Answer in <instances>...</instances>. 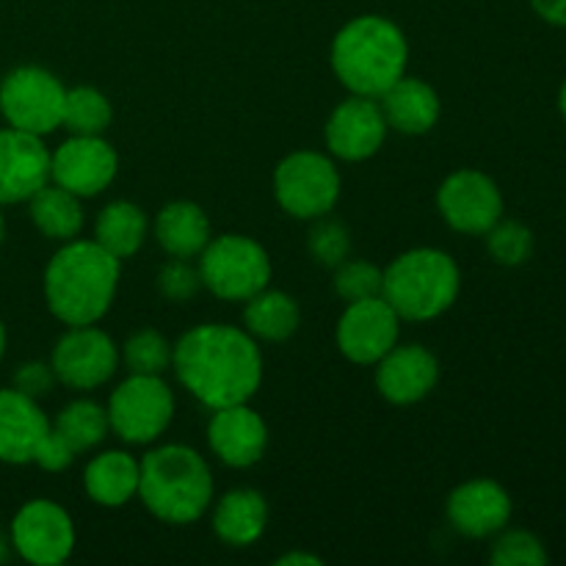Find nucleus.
Listing matches in <instances>:
<instances>
[{"mask_svg":"<svg viewBox=\"0 0 566 566\" xmlns=\"http://www.w3.org/2000/svg\"><path fill=\"white\" fill-rule=\"evenodd\" d=\"M171 370L182 390L213 412L252 401L263 385V352L243 326L208 321L175 343Z\"/></svg>","mask_w":566,"mask_h":566,"instance_id":"f257e3e1","label":"nucleus"},{"mask_svg":"<svg viewBox=\"0 0 566 566\" xmlns=\"http://www.w3.org/2000/svg\"><path fill=\"white\" fill-rule=\"evenodd\" d=\"M119 276V258L105 252L94 238H72L44 265V302L64 326L99 324L114 307Z\"/></svg>","mask_w":566,"mask_h":566,"instance_id":"f03ea898","label":"nucleus"},{"mask_svg":"<svg viewBox=\"0 0 566 566\" xmlns=\"http://www.w3.org/2000/svg\"><path fill=\"white\" fill-rule=\"evenodd\" d=\"M332 72L348 94L379 99L407 75L409 42L401 28L381 14H359L332 39Z\"/></svg>","mask_w":566,"mask_h":566,"instance_id":"7ed1b4c3","label":"nucleus"},{"mask_svg":"<svg viewBox=\"0 0 566 566\" xmlns=\"http://www.w3.org/2000/svg\"><path fill=\"white\" fill-rule=\"evenodd\" d=\"M138 501L166 525H191L202 520L216 501L208 459L182 442L153 448L142 459Z\"/></svg>","mask_w":566,"mask_h":566,"instance_id":"20e7f679","label":"nucleus"},{"mask_svg":"<svg viewBox=\"0 0 566 566\" xmlns=\"http://www.w3.org/2000/svg\"><path fill=\"white\" fill-rule=\"evenodd\" d=\"M462 291V271L457 260L434 247H418L398 254L385 269L381 296L398 318L409 324H429L457 304Z\"/></svg>","mask_w":566,"mask_h":566,"instance_id":"39448f33","label":"nucleus"},{"mask_svg":"<svg viewBox=\"0 0 566 566\" xmlns=\"http://www.w3.org/2000/svg\"><path fill=\"white\" fill-rule=\"evenodd\" d=\"M197 269L205 291L232 304L258 296L271 285V274H274L263 243L241 232L210 238V243L197 258Z\"/></svg>","mask_w":566,"mask_h":566,"instance_id":"423d86ee","label":"nucleus"},{"mask_svg":"<svg viewBox=\"0 0 566 566\" xmlns=\"http://www.w3.org/2000/svg\"><path fill=\"white\" fill-rule=\"evenodd\" d=\"M274 199L291 219L315 221L340 202L343 177L332 155L298 149L276 164L271 177Z\"/></svg>","mask_w":566,"mask_h":566,"instance_id":"0eeeda50","label":"nucleus"},{"mask_svg":"<svg viewBox=\"0 0 566 566\" xmlns=\"http://www.w3.org/2000/svg\"><path fill=\"white\" fill-rule=\"evenodd\" d=\"M175 392L164 376L127 374L108 398L111 434L127 446H153L175 420Z\"/></svg>","mask_w":566,"mask_h":566,"instance_id":"6e6552de","label":"nucleus"},{"mask_svg":"<svg viewBox=\"0 0 566 566\" xmlns=\"http://www.w3.org/2000/svg\"><path fill=\"white\" fill-rule=\"evenodd\" d=\"M64 99L66 86L44 66H17L0 81V116L9 127L33 136L44 138L59 130Z\"/></svg>","mask_w":566,"mask_h":566,"instance_id":"1a4fd4ad","label":"nucleus"},{"mask_svg":"<svg viewBox=\"0 0 566 566\" xmlns=\"http://www.w3.org/2000/svg\"><path fill=\"white\" fill-rule=\"evenodd\" d=\"M119 365V346L97 324L66 326L50 352L55 379L72 392H92L108 385Z\"/></svg>","mask_w":566,"mask_h":566,"instance_id":"9d476101","label":"nucleus"},{"mask_svg":"<svg viewBox=\"0 0 566 566\" xmlns=\"http://www.w3.org/2000/svg\"><path fill=\"white\" fill-rule=\"evenodd\" d=\"M11 551L28 564L59 566L75 553L77 531L70 512L50 497H33L17 509L9 525Z\"/></svg>","mask_w":566,"mask_h":566,"instance_id":"9b49d317","label":"nucleus"},{"mask_svg":"<svg viewBox=\"0 0 566 566\" xmlns=\"http://www.w3.org/2000/svg\"><path fill=\"white\" fill-rule=\"evenodd\" d=\"M437 210L442 221L459 235L484 238L490 227L503 219V191L486 171L457 169L437 191Z\"/></svg>","mask_w":566,"mask_h":566,"instance_id":"f8f14e48","label":"nucleus"},{"mask_svg":"<svg viewBox=\"0 0 566 566\" xmlns=\"http://www.w3.org/2000/svg\"><path fill=\"white\" fill-rule=\"evenodd\" d=\"M401 337V318L385 296L348 302L337 318V352L354 365H376Z\"/></svg>","mask_w":566,"mask_h":566,"instance_id":"ddd939ff","label":"nucleus"},{"mask_svg":"<svg viewBox=\"0 0 566 566\" xmlns=\"http://www.w3.org/2000/svg\"><path fill=\"white\" fill-rule=\"evenodd\" d=\"M119 175V155L105 136H70L50 153V182L75 197H99Z\"/></svg>","mask_w":566,"mask_h":566,"instance_id":"4468645a","label":"nucleus"},{"mask_svg":"<svg viewBox=\"0 0 566 566\" xmlns=\"http://www.w3.org/2000/svg\"><path fill=\"white\" fill-rule=\"evenodd\" d=\"M387 133L390 125L381 114L379 99L359 97V94H348L343 103H337L324 127L329 155L346 164H363L374 158L385 147Z\"/></svg>","mask_w":566,"mask_h":566,"instance_id":"2eb2a0df","label":"nucleus"},{"mask_svg":"<svg viewBox=\"0 0 566 566\" xmlns=\"http://www.w3.org/2000/svg\"><path fill=\"white\" fill-rule=\"evenodd\" d=\"M448 523L468 539H492L501 534L514 514V501L495 479H470L448 495Z\"/></svg>","mask_w":566,"mask_h":566,"instance_id":"dca6fc26","label":"nucleus"},{"mask_svg":"<svg viewBox=\"0 0 566 566\" xmlns=\"http://www.w3.org/2000/svg\"><path fill=\"white\" fill-rule=\"evenodd\" d=\"M208 448L224 468L249 470L269 451V426L263 415L247 403L213 409L208 420Z\"/></svg>","mask_w":566,"mask_h":566,"instance_id":"f3484780","label":"nucleus"},{"mask_svg":"<svg viewBox=\"0 0 566 566\" xmlns=\"http://www.w3.org/2000/svg\"><path fill=\"white\" fill-rule=\"evenodd\" d=\"M374 368L376 390L392 407L420 403L440 381V359L420 343H396Z\"/></svg>","mask_w":566,"mask_h":566,"instance_id":"a211bd4d","label":"nucleus"},{"mask_svg":"<svg viewBox=\"0 0 566 566\" xmlns=\"http://www.w3.org/2000/svg\"><path fill=\"white\" fill-rule=\"evenodd\" d=\"M50 182V149L42 136L0 127V205L28 202Z\"/></svg>","mask_w":566,"mask_h":566,"instance_id":"6ab92c4d","label":"nucleus"},{"mask_svg":"<svg viewBox=\"0 0 566 566\" xmlns=\"http://www.w3.org/2000/svg\"><path fill=\"white\" fill-rule=\"evenodd\" d=\"M50 431L53 420L44 415L36 398L14 387L0 390V462L14 468L33 464Z\"/></svg>","mask_w":566,"mask_h":566,"instance_id":"aec40b11","label":"nucleus"},{"mask_svg":"<svg viewBox=\"0 0 566 566\" xmlns=\"http://www.w3.org/2000/svg\"><path fill=\"white\" fill-rule=\"evenodd\" d=\"M379 105L390 130L403 133V136H423L434 130L442 114L437 88L415 75H403L401 81L392 83L379 97Z\"/></svg>","mask_w":566,"mask_h":566,"instance_id":"412c9836","label":"nucleus"},{"mask_svg":"<svg viewBox=\"0 0 566 566\" xmlns=\"http://www.w3.org/2000/svg\"><path fill=\"white\" fill-rule=\"evenodd\" d=\"M153 235L169 258L197 260L213 238V227L202 205L191 199H175L155 213Z\"/></svg>","mask_w":566,"mask_h":566,"instance_id":"4be33fe9","label":"nucleus"},{"mask_svg":"<svg viewBox=\"0 0 566 566\" xmlns=\"http://www.w3.org/2000/svg\"><path fill=\"white\" fill-rule=\"evenodd\" d=\"M138 479H142V459L114 448L88 459L83 470V490L97 506L122 509L138 497Z\"/></svg>","mask_w":566,"mask_h":566,"instance_id":"5701e85b","label":"nucleus"},{"mask_svg":"<svg viewBox=\"0 0 566 566\" xmlns=\"http://www.w3.org/2000/svg\"><path fill=\"white\" fill-rule=\"evenodd\" d=\"M210 525L224 545H254L269 525V501L263 497V492L249 490V486L224 492L210 506Z\"/></svg>","mask_w":566,"mask_h":566,"instance_id":"b1692460","label":"nucleus"},{"mask_svg":"<svg viewBox=\"0 0 566 566\" xmlns=\"http://www.w3.org/2000/svg\"><path fill=\"white\" fill-rule=\"evenodd\" d=\"M149 238V219L144 208L130 199H114L94 219V241L119 258L122 263L136 258Z\"/></svg>","mask_w":566,"mask_h":566,"instance_id":"393cba45","label":"nucleus"},{"mask_svg":"<svg viewBox=\"0 0 566 566\" xmlns=\"http://www.w3.org/2000/svg\"><path fill=\"white\" fill-rule=\"evenodd\" d=\"M302 326V307L285 291H260L243 302V329L258 343H285Z\"/></svg>","mask_w":566,"mask_h":566,"instance_id":"a878e982","label":"nucleus"},{"mask_svg":"<svg viewBox=\"0 0 566 566\" xmlns=\"http://www.w3.org/2000/svg\"><path fill=\"white\" fill-rule=\"evenodd\" d=\"M25 205L33 227H36L48 241L66 243L72 241V238H81L83 224H86L83 199L75 197L72 191H66V188L48 182V186L39 188Z\"/></svg>","mask_w":566,"mask_h":566,"instance_id":"bb28decb","label":"nucleus"},{"mask_svg":"<svg viewBox=\"0 0 566 566\" xmlns=\"http://www.w3.org/2000/svg\"><path fill=\"white\" fill-rule=\"evenodd\" d=\"M53 431L75 451V457H81V453L103 446L105 437L111 434L108 412L103 403L92 401V398H75L55 415Z\"/></svg>","mask_w":566,"mask_h":566,"instance_id":"cd10ccee","label":"nucleus"},{"mask_svg":"<svg viewBox=\"0 0 566 566\" xmlns=\"http://www.w3.org/2000/svg\"><path fill=\"white\" fill-rule=\"evenodd\" d=\"M111 122H114V105H111V99L99 88H66L61 127H66L70 136H103L111 127Z\"/></svg>","mask_w":566,"mask_h":566,"instance_id":"c85d7f7f","label":"nucleus"},{"mask_svg":"<svg viewBox=\"0 0 566 566\" xmlns=\"http://www.w3.org/2000/svg\"><path fill=\"white\" fill-rule=\"evenodd\" d=\"M171 352H175V343H169V337L144 326L122 343L119 359L127 374L164 376L166 370H171Z\"/></svg>","mask_w":566,"mask_h":566,"instance_id":"c756f323","label":"nucleus"},{"mask_svg":"<svg viewBox=\"0 0 566 566\" xmlns=\"http://www.w3.org/2000/svg\"><path fill=\"white\" fill-rule=\"evenodd\" d=\"M484 241L492 263L503 265V269H520V265L534 258L536 249V238L531 227L514 219H501L495 227H490Z\"/></svg>","mask_w":566,"mask_h":566,"instance_id":"7c9ffc66","label":"nucleus"},{"mask_svg":"<svg viewBox=\"0 0 566 566\" xmlns=\"http://www.w3.org/2000/svg\"><path fill=\"white\" fill-rule=\"evenodd\" d=\"M490 562L495 566H545L551 562L545 542L525 528H503L492 536Z\"/></svg>","mask_w":566,"mask_h":566,"instance_id":"2f4dec72","label":"nucleus"},{"mask_svg":"<svg viewBox=\"0 0 566 566\" xmlns=\"http://www.w3.org/2000/svg\"><path fill=\"white\" fill-rule=\"evenodd\" d=\"M307 252L321 269L335 271L352 254V232L340 221L321 216V219L313 221L307 232Z\"/></svg>","mask_w":566,"mask_h":566,"instance_id":"473e14b6","label":"nucleus"},{"mask_svg":"<svg viewBox=\"0 0 566 566\" xmlns=\"http://www.w3.org/2000/svg\"><path fill=\"white\" fill-rule=\"evenodd\" d=\"M381 280L385 269L368 263V260H343L335 269V293L343 302H359V298L381 296Z\"/></svg>","mask_w":566,"mask_h":566,"instance_id":"72a5a7b5","label":"nucleus"},{"mask_svg":"<svg viewBox=\"0 0 566 566\" xmlns=\"http://www.w3.org/2000/svg\"><path fill=\"white\" fill-rule=\"evenodd\" d=\"M158 293L171 304H186L202 291V276L193 260L186 258H169L158 271Z\"/></svg>","mask_w":566,"mask_h":566,"instance_id":"f704fd0d","label":"nucleus"},{"mask_svg":"<svg viewBox=\"0 0 566 566\" xmlns=\"http://www.w3.org/2000/svg\"><path fill=\"white\" fill-rule=\"evenodd\" d=\"M55 385H59V379H55L53 368H50V359L48 363H42V359H28V363L17 365L14 379H11V387H14V390L36 398V401L48 396Z\"/></svg>","mask_w":566,"mask_h":566,"instance_id":"c9c22d12","label":"nucleus"},{"mask_svg":"<svg viewBox=\"0 0 566 566\" xmlns=\"http://www.w3.org/2000/svg\"><path fill=\"white\" fill-rule=\"evenodd\" d=\"M534 14L553 28H566V0H528Z\"/></svg>","mask_w":566,"mask_h":566,"instance_id":"e433bc0d","label":"nucleus"},{"mask_svg":"<svg viewBox=\"0 0 566 566\" xmlns=\"http://www.w3.org/2000/svg\"><path fill=\"white\" fill-rule=\"evenodd\" d=\"M276 564H280V566H304V564L321 566V558L310 556V553L296 551V553H285V556H280V558H276Z\"/></svg>","mask_w":566,"mask_h":566,"instance_id":"4c0bfd02","label":"nucleus"},{"mask_svg":"<svg viewBox=\"0 0 566 566\" xmlns=\"http://www.w3.org/2000/svg\"><path fill=\"white\" fill-rule=\"evenodd\" d=\"M558 114H562V119L566 125V77L562 81V86H558Z\"/></svg>","mask_w":566,"mask_h":566,"instance_id":"58836bf2","label":"nucleus"},{"mask_svg":"<svg viewBox=\"0 0 566 566\" xmlns=\"http://www.w3.org/2000/svg\"><path fill=\"white\" fill-rule=\"evenodd\" d=\"M11 556V539L6 534H0V564L9 562Z\"/></svg>","mask_w":566,"mask_h":566,"instance_id":"ea45409f","label":"nucleus"},{"mask_svg":"<svg viewBox=\"0 0 566 566\" xmlns=\"http://www.w3.org/2000/svg\"><path fill=\"white\" fill-rule=\"evenodd\" d=\"M6 346H9V335H6V324L0 321V363H3L6 357Z\"/></svg>","mask_w":566,"mask_h":566,"instance_id":"a19ab883","label":"nucleus"},{"mask_svg":"<svg viewBox=\"0 0 566 566\" xmlns=\"http://www.w3.org/2000/svg\"><path fill=\"white\" fill-rule=\"evenodd\" d=\"M0 208H3V205H0ZM6 241V216H3V210H0V243Z\"/></svg>","mask_w":566,"mask_h":566,"instance_id":"79ce46f5","label":"nucleus"}]
</instances>
